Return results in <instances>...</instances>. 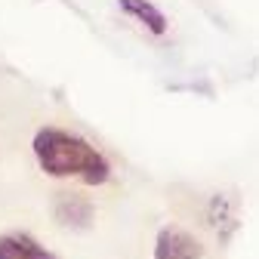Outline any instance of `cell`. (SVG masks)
Segmentation results:
<instances>
[{"instance_id": "6da1fadb", "label": "cell", "mask_w": 259, "mask_h": 259, "mask_svg": "<svg viewBox=\"0 0 259 259\" xmlns=\"http://www.w3.org/2000/svg\"><path fill=\"white\" fill-rule=\"evenodd\" d=\"M37 167L53 179H80L83 185H105L111 179L108 157L71 130L44 126L31 139Z\"/></svg>"}, {"instance_id": "7a4b0ae2", "label": "cell", "mask_w": 259, "mask_h": 259, "mask_svg": "<svg viewBox=\"0 0 259 259\" xmlns=\"http://www.w3.org/2000/svg\"><path fill=\"white\" fill-rule=\"evenodd\" d=\"M154 259H204V247L191 232L164 225L154 238Z\"/></svg>"}, {"instance_id": "3957f363", "label": "cell", "mask_w": 259, "mask_h": 259, "mask_svg": "<svg viewBox=\"0 0 259 259\" xmlns=\"http://www.w3.org/2000/svg\"><path fill=\"white\" fill-rule=\"evenodd\" d=\"M117 7L130 16V19H136L148 34H154V37H164L167 31H170V19H167V13L160 10V7H154L151 0H117Z\"/></svg>"}, {"instance_id": "277c9868", "label": "cell", "mask_w": 259, "mask_h": 259, "mask_svg": "<svg viewBox=\"0 0 259 259\" xmlns=\"http://www.w3.org/2000/svg\"><path fill=\"white\" fill-rule=\"evenodd\" d=\"M0 259H56V256L28 232H7L0 235Z\"/></svg>"}, {"instance_id": "5b68a950", "label": "cell", "mask_w": 259, "mask_h": 259, "mask_svg": "<svg viewBox=\"0 0 259 259\" xmlns=\"http://www.w3.org/2000/svg\"><path fill=\"white\" fill-rule=\"evenodd\" d=\"M56 219L68 229H87L93 222V204L80 194H59L56 201Z\"/></svg>"}]
</instances>
